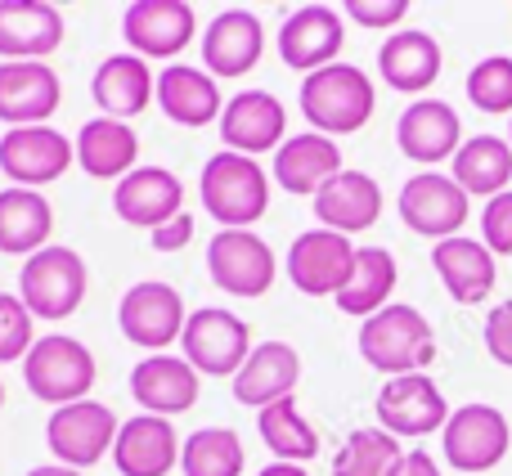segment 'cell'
<instances>
[{"label":"cell","instance_id":"6da1fadb","mask_svg":"<svg viewBox=\"0 0 512 476\" xmlns=\"http://www.w3.org/2000/svg\"><path fill=\"white\" fill-rule=\"evenodd\" d=\"M301 117L310 122L315 135H355L364 131V122L373 117V81L364 77L355 63H333V68H319L301 81Z\"/></svg>","mask_w":512,"mask_h":476},{"label":"cell","instance_id":"7a4b0ae2","mask_svg":"<svg viewBox=\"0 0 512 476\" xmlns=\"http://www.w3.org/2000/svg\"><path fill=\"white\" fill-rule=\"evenodd\" d=\"M360 355L369 369L387 373V378H405V373H423L436 360V337L423 310L391 301L373 319L360 324Z\"/></svg>","mask_w":512,"mask_h":476},{"label":"cell","instance_id":"3957f363","mask_svg":"<svg viewBox=\"0 0 512 476\" xmlns=\"http://www.w3.org/2000/svg\"><path fill=\"white\" fill-rule=\"evenodd\" d=\"M198 194L203 207L221 230H248L270 207V176L261 171L256 158L243 153H212L198 176Z\"/></svg>","mask_w":512,"mask_h":476},{"label":"cell","instance_id":"277c9868","mask_svg":"<svg viewBox=\"0 0 512 476\" xmlns=\"http://www.w3.org/2000/svg\"><path fill=\"white\" fill-rule=\"evenodd\" d=\"M95 355H90L86 342L68 333H45L36 337V346L23 360V382L41 405H77V400H90V387H95Z\"/></svg>","mask_w":512,"mask_h":476},{"label":"cell","instance_id":"5b68a950","mask_svg":"<svg viewBox=\"0 0 512 476\" xmlns=\"http://www.w3.org/2000/svg\"><path fill=\"white\" fill-rule=\"evenodd\" d=\"M86 283H90L86 261L72 247L50 243L45 252L23 261V270H18V297H23V306L36 319L59 324V319L77 315L81 297H86Z\"/></svg>","mask_w":512,"mask_h":476},{"label":"cell","instance_id":"8992f818","mask_svg":"<svg viewBox=\"0 0 512 476\" xmlns=\"http://www.w3.org/2000/svg\"><path fill=\"white\" fill-rule=\"evenodd\" d=\"M185 324H189L185 297L162 279L131 283L122 306H117V328H122V337L144 346L149 355H167V346L185 337Z\"/></svg>","mask_w":512,"mask_h":476},{"label":"cell","instance_id":"52a82bcc","mask_svg":"<svg viewBox=\"0 0 512 476\" xmlns=\"http://www.w3.org/2000/svg\"><path fill=\"white\" fill-rule=\"evenodd\" d=\"M117 432H122V423H117L113 409L99 405V400H77V405H63L50 414V423H45V445H50L54 463L86 472V468H95L104 454H113Z\"/></svg>","mask_w":512,"mask_h":476},{"label":"cell","instance_id":"ba28073f","mask_svg":"<svg viewBox=\"0 0 512 476\" xmlns=\"http://www.w3.org/2000/svg\"><path fill=\"white\" fill-rule=\"evenodd\" d=\"M180 351L207 378H234L243 369V360L252 355V328L243 324L234 310L225 306H203L189 315Z\"/></svg>","mask_w":512,"mask_h":476},{"label":"cell","instance_id":"9c48e42d","mask_svg":"<svg viewBox=\"0 0 512 476\" xmlns=\"http://www.w3.org/2000/svg\"><path fill=\"white\" fill-rule=\"evenodd\" d=\"M508 445H512V427H508L504 409H495V405H459L441 432L445 463L468 476L499 468Z\"/></svg>","mask_w":512,"mask_h":476},{"label":"cell","instance_id":"30bf717a","mask_svg":"<svg viewBox=\"0 0 512 476\" xmlns=\"http://www.w3.org/2000/svg\"><path fill=\"white\" fill-rule=\"evenodd\" d=\"M355 256L360 247H351L346 234H333V230H306L292 238L288 247V279L297 292L306 297H342L346 283L355 274Z\"/></svg>","mask_w":512,"mask_h":476},{"label":"cell","instance_id":"8fae6325","mask_svg":"<svg viewBox=\"0 0 512 476\" xmlns=\"http://www.w3.org/2000/svg\"><path fill=\"white\" fill-rule=\"evenodd\" d=\"M207 274L230 297H265L274 288V252L252 230H216L207 243Z\"/></svg>","mask_w":512,"mask_h":476},{"label":"cell","instance_id":"7c38bea8","mask_svg":"<svg viewBox=\"0 0 512 476\" xmlns=\"http://www.w3.org/2000/svg\"><path fill=\"white\" fill-rule=\"evenodd\" d=\"M378 427L391 432L396 441H414V436L445 432L454 409L445 405L441 387L427 373H405V378H387L378 391Z\"/></svg>","mask_w":512,"mask_h":476},{"label":"cell","instance_id":"4fadbf2b","mask_svg":"<svg viewBox=\"0 0 512 476\" xmlns=\"http://www.w3.org/2000/svg\"><path fill=\"white\" fill-rule=\"evenodd\" d=\"M400 221L423 238H459V230L468 225V194L454 176H441V171H418V176L405 180L400 189Z\"/></svg>","mask_w":512,"mask_h":476},{"label":"cell","instance_id":"5bb4252c","mask_svg":"<svg viewBox=\"0 0 512 476\" xmlns=\"http://www.w3.org/2000/svg\"><path fill=\"white\" fill-rule=\"evenodd\" d=\"M72 162H77V144L54 126H18L0 135V171L18 189L54 185Z\"/></svg>","mask_w":512,"mask_h":476},{"label":"cell","instance_id":"9a60e30c","mask_svg":"<svg viewBox=\"0 0 512 476\" xmlns=\"http://www.w3.org/2000/svg\"><path fill=\"white\" fill-rule=\"evenodd\" d=\"M122 36L140 59H176L198 36V14L189 0H131L122 14Z\"/></svg>","mask_w":512,"mask_h":476},{"label":"cell","instance_id":"2e32d148","mask_svg":"<svg viewBox=\"0 0 512 476\" xmlns=\"http://www.w3.org/2000/svg\"><path fill=\"white\" fill-rule=\"evenodd\" d=\"M342 14L333 5H301L283 18L279 27V59L288 63L292 72H319L333 68L337 50H342Z\"/></svg>","mask_w":512,"mask_h":476},{"label":"cell","instance_id":"e0dca14e","mask_svg":"<svg viewBox=\"0 0 512 476\" xmlns=\"http://www.w3.org/2000/svg\"><path fill=\"white\" fill-rule=\"evenodd\" d=\"M63 14L50 0H0V59L45 63L63 45Z\"/></svg>","mask_w":512,"mask_h":476},{"label":"cell","instance_id":"ac0fdd59","mask_svg":"<svg viewBox=\"0 0 512 476\" xmlns=\"http://www.w3.org/2000/svg\"><path fill=\"white\" fill-rule=\"evenodd\" d=\"M203 68L212 72L216 81H234L248 77V72L261 63L265 50V27L252 9H221V14L207 23L203 32Z\"/></svg>","mask_w":512,"mask_h":476},{"label":"cell","instance_id":"d6986e66","mask_svg":"<svg viewBox=\"0 0 512 476\" xmlns=\"http://www.w3.org/2000/svg\"><path fill=\"white\" fill-rule=\"evenodd\" d=\"M59 72L50 63H0V122L18 126H50L45 117L59 113Z\"/></svg>","mask_w":512,"mask_h":476},{"label":"cell","instance_id":"ffe728a7","mask_svg":"<svg viewBox=\"0 0 512 476\" xmlns=\"http://www.w3.org/2000/svg\"><path fill=\"white\" fill-rule=\"evenodd\" d=\"M283 131H288V113L283 104L270 95V90H239V95L225 104L221 113V140L230 153H270L283 149Z\"/></svg>","mask_w":512,"mask_h":476},{"label":"cell","instance_id":"44dd1931","mask_svg":"<svg viewBox=\"0 0 512 476\" xmlns=\"http://www.w3.org/2000/svg\"><path fill=\"white\" fill-rule=\"evenodd\" d=\"M396 144L409 162L423 167H436L445 158L454 162V153L463 149V122L445 99H414L396 122Z\"/></svg>","mask_w":512,"mask_h":476},{"label":"cell","instance_id":"7402d4cb","mask_svg":"<svg viewBox=\"0 0 512 476\" xmlns=\"http://www.w3.org/2000/svg\"><path fill=\"white\" fill-rule=\"evenodd\" d=\"M185 203V185H180L176 171L167 167H135L126 180H117L113 189V212L126 225H140V230H162L167 221L180 216Z\"/></svg>","mask_w":512,"mask_h":476},{"label":"cell","instance_id":"603a6c76","mask_svg":"<svg viewBox=\"0 0 512 476\" xmlns=\"http://www.w3.org/2000/svg\"><path fill=\"white\" fill-rule=\"evenodd\" d=\"M297 382H301L297 346L261 342V346H252V355L243 360V369L230 378V387H234V400H239V405H248V409L261 414V409L288 400L292 391H297Z\"/></svg>","mask_w":512,"mask_h":476},{"label":"cell","instance_id":"cb8c5ba5","mask_svg":"<svg viewBox=\"0 0 512 476\" xmlns=\"http://www.w3.org/2000/svg\"><path fill=\"white\" fill-rule=\"evenodd\" d=\"M131 396L144 414L176 418L198 405V369L185 355H149L131 373Z\"/></svg>","mask_w":512,"mask_h":476},{"label":"cell","instance_id":"d4e9b609","mask_svg":"<svg viewBox=\"0 0 512 476\" xmlns=\"http://www.w3.org/2000/svg\"><path fill=\"white\" fill-rule=\"evenodd\" d=\"M90 95H95L99 113L113 117V122H131L144 108L158 99V77L149 72V63L140 54H108L104 63L90 77Z\"/></svg>","mask_w":512,"mask_h":476},{"label":"cell","instance_id":"484cf974","mask_svg":"<svg viewBox=\"0 0 512 476\" xmlns=\"http://www.w3.org/2000/svg\"><path fill=\"white\" fill-rule=\"evenodd\" d=\"M180 450H185V441L176 436L171 418L135 414L117 432L113 463L122 476H171V468L180 463Z\"/></svg>","mask_w":512,"mask_h":476},{"label":"cell","instance_id":"4316f807","mask_svg":"<svg viewBox=\"0 0 512 476\" xmlns=\"http://www.w3.org/2000/svg\"><path fill=\"white\" fill-rule=\"evenodd\" d=\"M382 216V189L369 171H342L315 194V221L319 230L333 234H364Z\"/></svg>","mask_w":512,"mask_h":476},{"label":"cell","instance_id":"83f0119b","mask_svg":"<svg viewBox=\"0 0 512 476\" xmlns=\"http://www.w3.org/2000/svg\"><path fill=\"white\" fill-rule=\"evenodd\" d=\"M432 265L441 274L445 292H450L459 306H477L495 292V252H490L481 238H445V243L432 247Z\"/></svg>","mask_w":512,"mask_h":476},{"label":"cell","instance_id":"f1b7e54d","mask_svg":"<svg viewBox=\"0 0 512 476\" xmlns=\"http://www.w3.org/2000/svg\"><path fill=\"white\" fill-rule=\"evenodd\" d=\"M158 108L171 117L176 126H207L221 122L225 99H221V81L207 68H189V63H167V72L158 77Z\"/></svg>","mask_w":512,"mask_h":476},{"label":"cell","instance_id":"f546056e","mask_svg":"<svg viewBox=\"0 0 512 476\" xmlns=\"http://www.w3.org/2000/svg\"><path fill=\"white\" fill-rule=\"evenodd\" d=\"M441 45H436L432 32H418V27H405V32H391L387 45L378 50V72L391 90L400 95H423L436 77H441Z\"/></svg>","mask_w":512,"mask_h":476},{"label":"cell","instance_id":"4dcf8cb0","mask_svg":"<svg viewBox=\"0 0 512 476\" xmlns=\"http://www.w3.org/2000/svg\"><path fill=\"white\" fill-rule=\"evenodd\" d=\"M342 153H337V144L328 140V135H292L288 144H283L279 153H274V180H279L283 194H319V189L328 185L333 176H342Z\"/></svg>","mask_w":512,"mask_h":476},{"label":"cell","instance_id":"1f68e13d","mask_svg":"<svg viewBox=\"0 0 512 476\" xmlns=\"http://www.w3.org/2000/svg\"><path fill=\"white\" fill-rule=\"evenodd\" d=\"M77 167L95 180H126L140 158V135L131 122H113V117H95L77 131Z\"/></svg>","mask_w":512,"mask_h":476},{"label":"cell","instance_id":"d6a6232c","mask_svg":"<svg viewBox=\"0 0 512 476\" xmlns=\"http://www.w3.org/2000/svg\"><path fill=\"white\" fill-rule=\"evenodd\" d=\"M54 207L41 189H0V252L36 256L50 247Z\"/></svg>","mask_w":512,"mask_h":476},{"label":"cell","instance_id":"836d02e7","mask_svg":"<svg viewBox=\"0 0 512 476\" xmlns=\"http://www.w3.org/2000/svg\"><path fill=\"white\" fill-rule=\"evenodd\" d=\"M454 180L463 185V194L499 198L508 194L512 180V144L499 135H472L463 140V149L454 153Z\"/></svg>","mask_w":512,"mask_h":476},{"label":"cell","instance_id":"e575fe53","mask_svg":"<svg viewBox=\"0 0 512 476\" xmlns=\"http://www.w3.org/2000/svg\"><path fill=\"white\" fill-rule=\"evenodd\" d=\"M391 292H396V256L387 247H360L355 256V274L346 283V292L337 297L342 315H360L373 319L378 310L391 306Z\"/></svg>","mask_w":512,"mask_h":476},{"label":"cell","instance_id":"d590c367","mask_svg":"<svg viewBox=\"0 0 512 476\" xmlns=\"http://www.w3.org/2000/svg\"><path fill=\"white\" fill-rule=\"evenodd\" d=\"M256 432H261L265 450L274 454V463H306L319 454V432L301 418L297 400H279V405L256 414Z\"/></svg>","mask_w":512,"mask_h":476},{"label":"cell","instance_id":"8d00e7d4","mask_svg":"<svg viewBox=\"0 0 512 476\" xmlns=\"http://www.w3.org/2000/svg\"><path fill=\"white\" fill-rule=\"evenodd\" d=\"M405 463V445L382 427H355L333 454V476H396Z\"/></svg>","mask_w":512,"mask_h":476},{"label":"cell","instance_id":"74e56055","mask_svg":"<svg viewBox=\"0 0 512 476\" xmlns=\"http://www.w3.org/2000/svg\"><path fill=\"white\" fill-rule=\"evenodd\" d=\"M243 463H248V450L234 427H198L194 436H185V450H180L185 476H243Z\"/></svg>","mask_w":512,"mask_h":476},{"label":"cell","instance_id":"f35d334b","mask_svg":"<svg viewBox=\"0 0 512 476\" xmlns=\"http://www.w3.org/2000/svg\"><path fill=\"white\" fill-rule=\"evenodd\" d=\"M468 99L472 108L490 117L512 113V59L508 54H490L468 72Z\"/></svg>","mask_w":512,"mask_h":476},{"label":"cell","instance_id":"ab89813d","mask_svg":"<svg viewBox=\"0 0 512 476\" xmlns=\"http://www.w3.org/2000/svg\"><path fill=\"white\" fill-rule=\"evenodd\" d=\"M32 346H36V315L23 306V297L0 292V364L27 360Z\"/></svg>","mask_w":512,"mask_h":476},{"label":"cell","instance_id":"60d3db41","mask_svg":"<svg viewBox=\"0 0 512 476\" xmlns=\"http://www.w3.org/2000/svg\"><path fill=\"white\" fill-rule=\"evenodd\" d=\"M481 243L495 256H512V189L486 203V212H481Z\"/></svg>","mask_w":512,"mask_h":476},{"label":"cell","instance_id":"b9f144b4","mask_svg":"<svg viewBox=\"0 0 512 476\" xmlns=\"http://www.w3.org/2000/svg\"><path fill=\"white\" fill-rule=\"evenodd\" d=\"M346 18L351 23H360V27H400L405 23V14H409V0H346Z\"/></svg>","mask_w":512,"mask_h":476},{"label":"cell","instance_id":"7bdbcfd3","mask_svg":"<svg viewBox=\"0 0 512 476\" xmlns=\"http://www.w3.org/2000/svg\"><path fill=\"white\" fill-rule=\"evenodd\" d=\"M486 351L495 355L504 369H512V301H499L486 315Z\"/></svg>","mask_w":512,"mask_h":476},{"label":"cell","instance_id":"ee69618b","mask_svg":"<svg viewBox=\"0 0 512 476\" xmlns=\"http://www.w3.org/2000/svg\"><path fill=\"white\" fill-rule=\"evenodd\" d=\"M149 243L158 247V252H180V247H189V243H194V216L180 212L176 221H167L162 230H153Z\"/></svg>","mask_w":512,"mask_h":476},{"label":"cell","instance_id":"f6af8a7d","mask_svg":"<svg viewBox=\"0 0 512 476\" xmlns=\"http://www.w3.org/2000/svg\"><path fill=\"white\" fill-rule=\"evenodd\" d=\"M396 476H441V468H436V459L427 450H409Z\"/></svg>","mask_w":512,"mask_h":476},{"label":"cell","instance_id":"bcb514c9","mask_svg":"<svg viewBox=\"0 0 512 476\" xmlns=\"http://www.w3.org/2000/svg\"><path fill=\"white\" fill-rule=\"evenodd\" d=\"M261 476H310L301 463H270V468H261Z\"/></svg>","mask_w":512,"mask_h":476},{"label":"cell","instance_id":"7dc6e473","mask_svg":"<svg viewBox=\"0 0 512 476\" xmlns=\"http://www.w3.org/2000/svg\"><path fill=\"white\" fill-rule=\"evenodd\" d=\"M27 476H81L77 468H63V463H41V468H32Z\"/></svg>","mask_w":512,"mask_h":476},{"label":"cell","instance_id":"c3c4849f","mask_svg":"<svg viewBox=\"0 0 512 476\" xmlns=\"http://www.w3.org/2000/svg\"><path fill=\"white\" fill-rule=\"evenodd\" d=\"M0 405H5V387H0Z\"/></svg>","mask_w":512,"mask_h":476},{"label":"cell","instance_id":"681fc988","mask_svg":"<svg viewBox=\"0 0 512 476\" xmlns=\"http://www.w3.org/2000/svg\"><path fill=\"white\" fill-rule=\"evenodd\" d=\"M508 122H512V117H508ZM508 144H512V131H508Z\"/></svg>","mask_w":512,"mask_h":476}]
</instances>
